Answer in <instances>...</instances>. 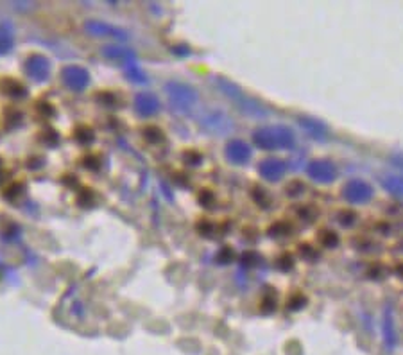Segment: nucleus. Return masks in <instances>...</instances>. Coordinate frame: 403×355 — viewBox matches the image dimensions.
Segmentation results:
<instances>
[{
  "instance_id": "1",
  "label": "nucleus",
  "mask_w": 403,
  "mask_h": 355,
  "mask_svg": "<svg viewBox=\"0 0 403 355\" xmlns=\"http://www.w3.org/2000/svg\"><path fill=\"white\" fill-rule=\"evenodd\" d=\"M253 142L260 149H290L296 144L294 131L287 126H269V128H260L253 133Z\"/></svg>"
},
{
  "instance_id": "2",
  "label": "nucleus",
  "mask_w": 403,
  "mask_h": 355,
  "mask_svg": "<svg viewBox=\"0 0 403 355\" xmlns=\"http://www.w3.org/2000/svg\"><path fill=\"white\" fill-rule=\"evenodd\" d=\"M165 92H167L169 101L172 102V106L179 111H188L192 106H195V102H197V92L185 83L171 81V83H167V86H165Z\"/></svg>"
},
{
  "instance_id": "3",
  "label": "nucleus",
  "mask_w": 403,
  "mask_h": 355,
  "mask_svg": "<svg viewBox=\"0 0 403 355\" xmlns=\"http://www.w3.org/2000/svg\"><path fill=\"white\" fill-rule=\"evenodd\" d=\"M61 79H63L65 86L70 88V90L83 92L90 84V74H88L86 68L79 67V65H69V67L63 68Z\"/></svg>"
},
{
  "instance_id": "4",
  "label": "nucleus",
  "mask_w": 403,
  "mask_h": 355,
  "mask_svg": "<svg viewBox=\"0 0 403 355\" xmlns=\"http://www.w3.org/2000/svg\"><path fill=\"white\" fill-rule=\"evenodd\" d=\"M343 196L346 197L348 203L353 204H364L373 197V187L364 180H351L346 183L343 190Z\"/></svg>"
},
{
  "instance_id": "5",
  "label": "nucleus",
  "mask_w": 403,
  "mask_h": 355,
  "mask_svg": "<svg viewBox=\"0 0 403 355\" xmlns=\"http://www.w3.org/2000/svg\"><path fill=\"white\" fill-rule=\"evenodd\" d=\"M307 174L317 183H331L337 178V167L330 160H314V162L308 163Z\"/></svg>"
},
{
  "instance_id": "6",
  "label": "nucleus",
  "mask_w": 403,
  "mask_h": 355,
  "mask_svg": "<svg viewBox=\"0 0 403 355\" xmlns=\"http://www.w3.org/2000/svg\"><path fill=\"white\" fill-rule=\"evenodd\" d=\"M25 72L30 79L38 81V83L47 81L50 76V61L42 54H32L25 61Z\"/></svg>"
},
{
  "instance_id": "7",
  "label": "nucleus",
  "mask_w": 403,
  "mask_h": 355,
  "mask_svg": "<svg viewBox=\"0 0 403 355\" xmlns=\"http://www.w3.org/2000/svg\"><path fill=\"white\" fill-rule=\"evenodd\" d=\"M84 27H86L88 33L93 34V36H108V38H117V40L129 38V34L124 29L115 27L106 22H99V20H88V22L84 23Z\"/></svg>"
},
{
  "instance_id": "8",
  "label": "nucleus",
  "mask_w": 403,
  "mask_h": 355,
  "mask_svg": "<svg viewBox=\"0 0 403 355\" xmlns=\"http://www.w3.org/2000/svg\"><path fill=\"white\" fill-rule=\"evenodd\" d=\"M258 172L267 182H280L287 172V163L280 158H265L263 162H260Z\"/></svg>"
},
{
  "instance_id": "9",
  "label": "nucleus",
  "mask_w": 403,
  "mask_h": 355,
  "mask_svg": "<svg viewBox=\"0 0 403 355\" xmlns=\"http://www.w3.org/2000/svg\"><path fill=\"white\" fill-rule=\"evenodd\" d=\"M203 126H205L210 133H213V135H226V133L233 128V122H231V119L226 113H222V111H210V113L205 115Z\"/></svg>"
},
{
  "instance_id": "10",
  "label": "nucleus",
  "mask_w": 403,
  "mask_h": 355,
  "mask_svg": "<svg viewBox=\"0 0 403 355\" xmlns=\"http://www.w3.org/2000/svg\"><path fill=\"white\" fill-rule=\"evenodd\" d=\"M224 153L226 158L231 163H235V165H244V163H247L249 158H251V147L244 140H231V142H228Z\"/></svg>"
},
{
  "instance_id": "11",
  "label": "nucleus",
  "mask_w": 403,
  "mask_h": 355,
  "mask_svg": "<svg viewBox=\"0 0 403 355\" xmlns=\"http://www.w3.org/2000/svg\"><path fill=\"white\" fill-rule=\"evenodd\" d=\"M135 110L142 117H152L156 115L160 110V101L154 94H149V92H140V94L135 97Z\"/></svg>"
},
{
  "instance_id": "12",
  "label": "nucleus",
  "mask_w": 403,
  "mask_h": 355,
  "mask_svg": "<svg viewBox=\"0 0 403 355\" xmlns=\"http://www.w3.org/2000/svg\"><path fill=\"white\" fill-rule=\"evenodd\" d=\"M103 56H106L108 60L113 61H124V63H135V57L137 54L133 52V49L127 45H120V43H111V45L103 47Z\"/></svg>"
},
{
  "instance_id": "13",
  "label": "nucleus",
  "mask_w": 403,
  "mask_h": 355,
  "mask_svg": "<svg viewBox=\"0 0 403 355\" xmlns=\"http://www.w3.org/2000/svg\"><path fill=\"white\" fill-rule=\"evenodd\" d=\"M299 128L307 133L308 136H312L316 140H326L328 138V128L321 121L312 117H299L297 119Z\"/></svg>"
},
{
  "instance_id": "14",
  "label": "nucleus",
  "mask_w": 403,
  "mask_h": 355,
  "mask_svg": "<svg viewBox=\"0 0 403 355\" xmlns=\"http://www.w3.org/2000/svg\"><path fill=\"white\" fill-rule=\"evenodd\" d=\"M382 332H384V341L385 346L389 350L396 346L398 343V332H396V323H394V314H392L391 307H385L384 310V321H382Z\"/></svg>"
},
{
  "instance_id": "15",
  "label": "nucleus",
  "mask_w": 403,
  "mask_h": 355,
  "mask_svg": "<svg viewBox=\"0 0 403 355\" xmlns=\"http://www.w3.org/2000/svg\"><path fill=\"white\" fill-rule=\"evenodd\" d=\"M380 185L387 192L403 197V174H384L380 176Z\"/></svg>"
},
{
  "instance_id": "16",
  "label": "nucleus",
  "mask_w": 403,
  "mask_h": 355,
  "mask_svg": "<svg viewBox=\"0 0 403 355\" xmlns=\"http://www.w3.org/2000/svg\"><path fill=\"white\" fill-rule=\"evenodd\" d=\"M13 40H15V36H13L11 25H8V23L0 25V54H6L11 50Z\"/></svg>"
},
{
  "instance_id": "17",
  "label": "nucleus",
  "mask_w": 403,
  "mask_h": 355,
  "mask_svg": "<svg viewBox=\"0 0 403 355\" xmlns=\"http://www.w3.org/2000/svg\"><path fill=\"white\" fill-rule=\"evenodd\" d=\"M321 244L326 246V248H335V246L339 244V235L335 233V231L324 230L323 233H321Z\"/></svg>"
},
{
  "instance_id": "18",
  "label": "nucleus",
  "mask_w": 403,
  "mask_h": 355,
  "mask_svg": "<svg viewBox=\"0 0 403 355\" xmlns=\"http://www.w3.org/2000/svg\"><path fill=\"white\" fill-rule=\"evenodd\" d=\"M127 77H129V79H133V81H137V83H145V81H147L145 74L142 72L138 67H135V65H131V67L127 68Z\"/></svg>"
},
{
  "instance_id": "19",
  "label": "nucleus",
  "mask_w": 403,
  "mask_h": 355,
  "mask_svg": "<svg viewBox=\"0 0 403 355\" xmlns=\"http://www.w3.org/2000/svg\"><path fill=\"white\" fill-rule=\"evenodd\" d=\"M76 138L79 140L81 144H88V142L93 140V131L90 128H79L76 131Z\"/></svg>"
},
{
  "instance_id": "20",
  "label": "nucleus",
  "mask_w": 403,
  "mask_h": 355,
  "mask_svg": "<svg viewBox=\"0 0 403 355\" xmlns=\"http://www.w3.org/2000/svg\"><path fill=\"white\" fill-rule=\"evenodd\" d=\"M303 192H305V185L301 182H292V183H289V187H287V196H290V197L301 196Z\"/></svg>"
},
{
  "instance_id": "21",
  "label": "nucleus",
  "mask_w": 403,
  "mask_h": 355,
  "mask_svg": "<svg viewBox=\"0 0 403 355\" xmlns=\"http://www.w3.org/2000/svg\"><path fill=\"white\" fill-rule=\"evenodd\" d=\"M339 223L343 224V226H351V224L355 223V214L348 210L341 212V214H339Z\"/></svg>"
},
{
  "instance_id": "22",
  "label": "nucleus",
  "mask_w": 403,
  "mask_h": 355,
  "mask_svg": "<svg viewBox=\"0 0 403 355\" xmlns=\"http://www.w3.org/2000/svg\"><path fill=\"white\" fill-rule=\"evenodd\" d=\"M145 138H147L149 142H160V140L163 138V135H161V129H158V128L145 129Z\"/></svg>"
},
{
  "instance_id": "23",
  "label": "nucleus",
  "mask_w": 403,
  "mask_h": 355,
  "mask_svg": "<svg viewBox=\"0 0 403 355\" xmlns=\"http://www.w3.org/2000/svg\"><path fill=\"white\" fill-rule=\"evenodd\" d=\"M290 226H287V224L283 223H276L273 228H271V235H274V237H280V235H287L290 233Z\"/></svg>"
},
{
  "instance_id": "24",
  "label": "nucleus",
  "mask_w": 403,
  "mask_h": 355,
  "mask_svg": "<svg viewBox=\"0 0 403 355\" xmlns=\"http://www.w3.org/2000/svg\"><path fill=\"white\" fill-rule=\"evenodd\" d=\"M303 305H305V298H303V296H294V298L290 300V305L289 307H290V309L296 310V309H301Z\"/></svg>"
},
{
  "instance_id": "25",
  "label": "nucleus",
  "mask_w": 403,
  "mask_h": 355,
  "mask_svg": "<svg viewBox=\"0 0 403 355\" xmlns=\"http://www.w3.org/2000/svg\"><path fill=\"white\" fill-rule=\"evenodd\" d=\"M253 258H258V255L249 251V253H244L242 262H244V264H247V265H253V264H255V260H253Z\"/></svg>"
}]
</instances>
